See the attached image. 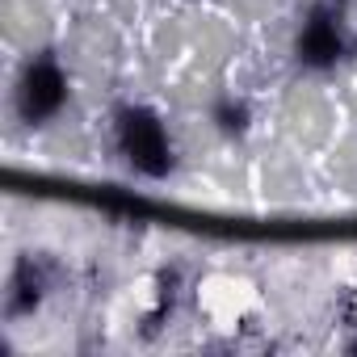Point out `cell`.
Masks as SVG:
<instances>
[{"mask_svg":"<svg viewBox=\"0 0 357 357\" xmlns=\"http://www.w3.org/2000/svg\"><path fill=\"white\" fill-rule=\"evenodd\" d=\"M63 101V80L55 76V68H47V63H38L34 72H30V89H26V109L38 118V114H51L55 105Z\"/></svg>","mask_w":357,"mask_h":357,"instance_id":"1","label":"cell"}]
</instances>
